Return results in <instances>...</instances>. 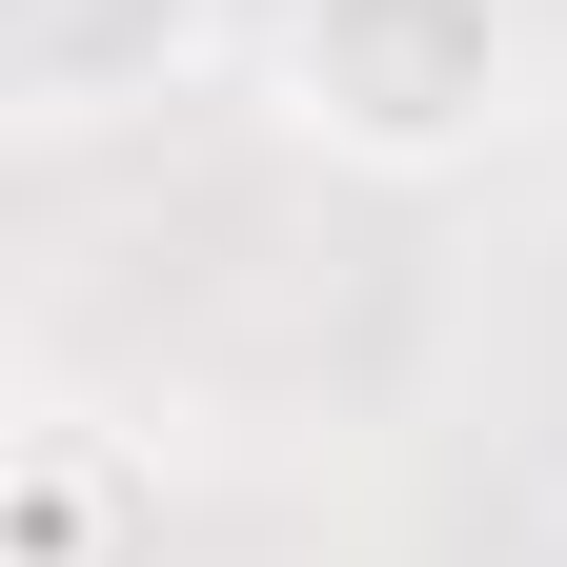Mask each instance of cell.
Here are the masks:
<instances>
[{
    "instance_id": "7a4b0ae2",
    "label": "cell",
    "mask_w": 567,
    "mask_h": 567,
    "mask_svg": "<svg viewBox=\"0 0 567 567\" xmlns=\"http://www.w3.org/2000/svg\"><path fill=\"white\" fill-rule=\"evenodd\" d=\"M224 41V0H0V102L21 122H122Z\"/></svg>"
},
{
    "instance_id": "6da1fadb",
    "label": "cell",
    "mask_w": 567,
    "mask_h": 567,
    "mask_svg": "<svg viewBox=\"0 0 567 567\" xmlns=\"http://www.w3.org/2000/svg\"><path fill=\"white\" fill-rule=\"evenodd\" d=\"M264 102H284V142H324L365 183H466L527 102V21L507 0H284Z\"/></svg>"
}]
</instances>
